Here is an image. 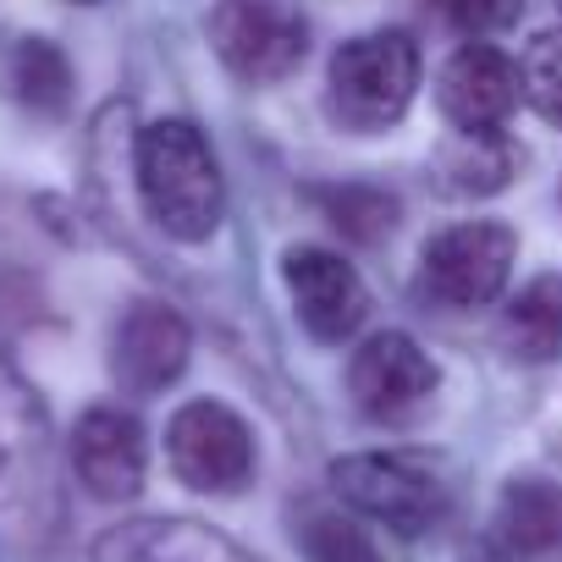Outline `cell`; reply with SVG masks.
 <instances>
[{"label":"cell","instance_id":"cell-24","mask_svg":"<svg viewBox=\"0 0 562 562\" xmlns=\"http://www.w3.org/2000/svg\"><path fill=\"white\" fill-rule=\"evenodd\" d=\"M557 7H562V0H557Z\"/></svg>","mask_w":562,"mask_h":562},{"label":"cell","instance_id":"cell-7","mask_svg":"<svg viewBox=\"0 0 562 562\" xmlns=\"http://www.w3.org/2000/svg\"><path fill=\"white\" fill-rule=\"evenodd\" d=\"M166 458L188 491L232 496L254 480V430L243 425L237 408L215 397H193L166 425Z\"/></svg>","mask_w":562,"mask_h":562},{"label":"cell","instance_id":"cell-4","mask_svg":"<svg viewBox=\"0 0 562 562\" xmlns=\"http://www.w3.org/2000/svg\"><path fill=\"white\" fill-rule=\"evenodd\" d=\"M210 45L237 83H281L310 56V23L293 0H215Z\"/></svg>","mask_w":562,"mask_h":562},{"label":"cell","instance_id":"cell-19","mask_svg":"<svg viewBox=\"0 0 562 562\" xmlns=\"http://www.w3.org/2000/svg\"><path fill=\"white\" fill-rule=\"evenodd\" d=\"M518 83H524V100H529L546 122H562V34H540V40L524 50Z\"/></svg>","mask_w":562,"mask_h":562},{"label":"cell","instance_id":"cell-22","mask_svg":"<svg viewBox=\"0 0 562 562\" xmlns=\"http://www.w3.org/2000/svg\"><path fill=\"white\" fill-rule=\"evenodd\" d=\"M469 562H513V557H507V551H491V546H485V551H474Z\"/></svg>","mask_w":562,"mask_h":562},{"label":"cell","instance_id":"cell-12","mask_svg":"<svg viewBox=\"0 0 562 562\" xmlns=\"http://www.w3.org/2000/svg\"><path fill=\"white\" fill-rule=\"evenodd\" d=\"M144 469H149V447H144V425L138 414L100 403L78 419L72 430V474L83 480L89 496L100 502H133L144 491Z\"/></svg>","mask_w":562,"mask_h":562},{"label":"cell","instance_id":"cell-15","mask_svg":"<svg viewBox=\"0 0 562 562\" xmlns=\"http://www.w3.org/2000/svg\"><path fill=\"white\" fill-rule=\"evenodd\" d=\"M502 342L529 364L562 359V276H535L513 293L502 310Z\"/></svg>","mask_w":562,"mask_h":562},{"label":"cell","instance_id":"cell-5","mask_svg":"<svg viewBox=\"0 0 562 562\" xmlns=\"http://www.w3.org/2000/svg\"><path fill=\"white\" fill-rule=\"evenodd\" d=\"M518 265V232L507 221H458L419 254V288L447 310L496 304Z\"/></svg>","mask_w":562,"mask_h":562},{"label":"cell","instance_id":"cell-23","mask_svg":"<svg viewBox=\"0 0 562 562\" xmlns=\"http://www.w3.org/2000/svg\"><path fill=\"white\" fill-rule=\"evenodd\" d=\"M78 7H94V0H78Z\"/></svg>","mask_w":562,"mask_h":562},{"label":"cell","instance_id":"cell-17","mask_svg":"<svg viewBox=\"0 0 562 562\" xmlns=\"http://www.w3.org/2000/svg\"><path fill=\"white\" fill-rule=\"evenodd\" d=\"M315 204L321 215L353 237V243H381L392 226H397V199L375 182H342V188H315Z\"/></svg>","mask_w":562,"mask_h":562},{"label":"cell","instance_id":"cell-3","mask_svg":"<svg viewBox=\"0 0 562 562\" xmlns=\"http://www.w3.org/2000/svg\"><path fill=\"white\" fill-rule=\"evenodd\" d=\"M419 94V45L397 29L359 34L331 56L326 111L342 133H386Z\"/></svg>","mask_w":562,"mask_h":562},{"label":"cell","instance_id":"cell-9","mask_svg":"<svg viewBox=\"0 0 562 562\" xmlns=\"http://www.w3.org/2000/svg\"><path fill=\"white\" fill-rule=\"evenodd\" d=\"M518 61L502 56L496 45L485 40H469L447 56L441 78H436V105L441 116L458 127V133H474V138H496L513 111H518Z\"/></svg>","mask_w":562,"mask_h":562},{"label":"cell","instance_id":"cell-6","mask_svg":"<svg viewBox=\"0 0 562 562\" xmlns=\"http://www.w3.org/2000/svg\"><path fill=\"white\" fill-rule=\"evenodd\" d=\"M331 491L353 513L386 524L392 535H425L447 513L441 480L425 463L403 458V452H348V458H337L331 463Z\"/></svg>","mask_w":562,"mask_h":562},{"label":"cell","instance_id":"cell-20","mask_svg":"<svg viewBox=\"0 0 562 562\" xmlns=\"http://www.w3.org/2000/svg\"><path fill=\"white\" fill-rule=\"evenodd\" d=\"M458 138H463V149L452 155V177H458V188H463V193H469V188H480V193L502 188V182H507V171H513V155H507L502 133H496V138L458 133Z\"/></svg>","mask_w":562,"mask_h":562},{"label":"cell","instance_id":"cell-21","mask_svg":"<svg viewBox=\"0 0 562 562\" xmlns=\"http://www.w3.org/2000/svg\"><path fill=\"white\" fill-rule=\"evenodd\" d=\"M436 12L469 34V40H491V34H507L518 18H524V0H436Z\"/></svg>","mask_w":562,"mask_h":562},{"label":"cell","instance_id":"cell-14","mask_svg":"<svg viewBox=\"0 0 562 562\" xmlns=\"http://www.w3.org/2000/svg\"><path fill=\"white\" fill-rule=\"evenodd\" d=\"M496 551L507 557L562 551V485L557 480H540V474L507 480L496 502Z\"/></svg>","mask_w":562,"mask_h":562},{"label":"cell","instance_id":"cell-2","mask_svg":"<svg viewBox=\"0 0 562 562\" xmlns=\"http://www.w3.org/2000/svg\"><path fill=\"white\" fill-rule=\"evenodd\" d=\"M56 518V430L40 392L0 353V535L34 540Z\"/></svg>","mask_w":562,"mask_h":562},{"label":"cell","instance_id":"cell-18","mask_svg":"<svg viewBox=\"0 0 562 562\" xmlns=\"http://www.w3.org/2000/svg\"><path fill=\"white\" fill-rule=\"evenodd\" d=\"M299 546L310 562H386L370 540V529L337 507H310L299 524Z\"/></svg>","mask_w":562,"mask_h":562},{"label":"cell","instance_id":"cell-13","mask_svg":"<svg viewBox=\"0 0 562 562\" xmlns=\"http://www.w3.org/2000/svg\"><path fill=\"white\" fill-rule=\"evenodd\" d=\"M94 562H248L226 535L188 518H144L122 524L100 540Z\"/></svg>","mask_w":562,"mask_h":562},{"label":"cell","instance_id":"cell-11","mask_svg":"<svg viewBox=\"0 0 562 562\" xmlns=\"http://www.w3.org/2000/svg\"><path fill=\"white\" fill-rule=\"evenodd\" d=\"M188 353H193V331H188V321H182L171 304H160V299L133 304V310L116 321V331H111V375H116V386L133 392V397L166 392V386L188 370Z\"/></svg>","mask_w":562,"mask_h":562},{"label":"cell","instance_id":"cell-10","mask_svg":"<svg viewBox=\"0 0 562 562\" xmlns=\"http://www.w3.org/2000/svg\"><path fill=\"white\" fill-rule=\"evenodd\" d=\"M436 386H441V370L408 331H375L348 359V392L370 419H403L419 403H430Z\"/></svg>","mask_w":562,"mask_h":562},{"label":"cell","instance_id":"cell-1","mask_svg":"<svg viewBox=\"0 0 562 562\" xmlns=\"http://www.w3.org/2000/svg\"><path fill=\"white\" fill-rule=\"evenodd\" d=\"M133 177H138V199L149 221L166 237L177 243L215 237L226 215V182H221L215 149L204 144L193 122H177V116L149 122L133 144Z\"/></svg>","mask_w":562,"mask_h":562},{"label":"cell","instance_id":"cell-16","mask_svg":"<svg viewBox=\"0 0 562 562\" xmlns=\"http://www.w3.org/2000/svg\"><path fill=\"white\" fill-rule=\"evenodd\" d=\"M7 83L12 94L40 111V116H61L67 100H72V61L61 45L50 40H18L12 56H7Z\"/></svg>","mask_w":562,"mask_h":562},{"label":"cell","instance_id":"cell-8","mask_svg":"<svg viewBox=\"0 0 562 562\" xmlns=\"http://www.w3.org/2000/svg\"><path fill=\"white\" fill-rule=\"evenodd\" d=\"M281 281H288V299L299 310V326L337 348L348 342L364 321H370V288L359 281V270L337 254V248H321V243H299L281 254Z\"/></svg>","mask_w":562,"mask_h":562}]
</instances>
